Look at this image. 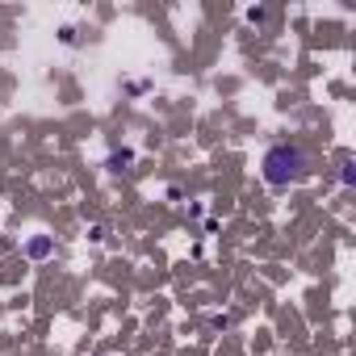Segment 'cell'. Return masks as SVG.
Here are the masks:
<instances>
[{"label": "cell", "mask_w": 356, "mask_h": 356, "mask_svg": "<svg viewBox=\"0 0 356 356\" xmlns=\"http://www.w3.org/2000/svg\"><path fill=\"white\" fill-rule=\"evenodd\" d=\"M302 176H306V151H302L298 143H277V147L264 155V181H268V185L285 189V185L302 181Z\"/></svg>", "instance_id": "obj_1"}]
</instances>
